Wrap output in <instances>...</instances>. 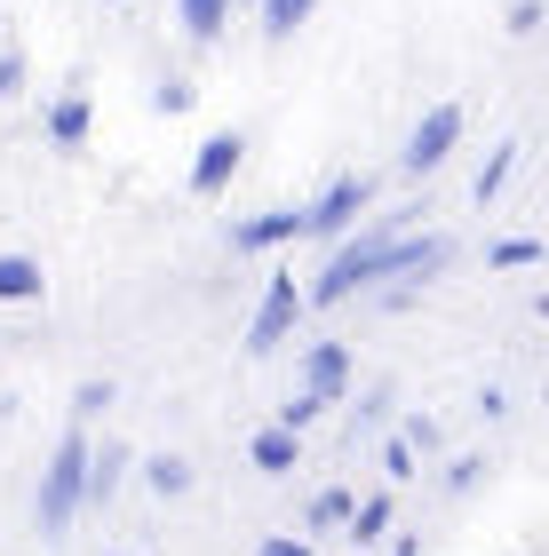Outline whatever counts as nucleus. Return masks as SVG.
Returning a JSON list of instances; mask_svg holds the SVG:
<instances>
[{"label": "nucleus", "mask_w": 549, "mask_h": 556, "mask_svg": "<svg viewBox=\"0 0 549 556\" xmlns=\"http://www.w3.org/2000/svg\"><path fill=\"white\" fill-rule=\"evenodd\" d=\"M303 390L335 406V397L351 390V350H342V342H311V350H303Z\"/></svg>", "instance_id": "obj_8"}, {"label": "nucleus", "mask_w": 549, "mask_h": 556, "mask_svg": "<svg viewBox=\"0 0 549 556\" xmlns=\"http://www.w3.org/2000/svg\"><path fill=\"white\" fill-rule=\"evenodd\" d=\"M311 9H319V0H263V33H271V40H287L295 24H311Z\"/></svg>", "instance_id": "obj_17"}, {"label": "nucleus", "mask_w": 549, "mask_h": 556, "mask_svg": "<svg viewBox=\"0 0 549 556\" xmlns=\"http://www.w3.org/2000/svg\"><path fill=\"white\" fill-rule=\"evenodd\" d=\"M526 263H541V239H502L494 247V270H526Z\"/></svg>", "instance_id": "obj_20"}, {"label": "nucleus", "mask_w": 549, "mask_h": 556, "mask_svg": "<svg viewBox=\"0 0 549 556\" xmlns=\"http://www.w3.org/2000/svg\"><path fill=\"white\" fill-rule=\"evenodd\" d=\"M176 16H184L191 40H215L223 24H232V0H176Z\"/></svg>", "instance_id": "obj_14"}, {"label": "nucleus", "mask_w": 549, "mask_h": 556, "mask_svg": "<svg viewBox=\"0 0 549 556\" xmlns=\"http://www.w3.org/2000/svg\"><path fill=\"white\" fill-rule=\"evenodd\" d=\"M510 33H541V0H517V9H510Z\"/></svg>", "instance_id": "obj_24"}, {"label": "nucleus", "mask_w": 549, "mask_h": 556, "mask_svg": "<svg viewBox=\"0 0 549 556\" xmlns=\"http://www.w3.org/2000/svg\"><path fill=\"white\" fill-rule=\"evenodd\" d=\"M454 143H462V104H431L414 119V136H407V175H431L454 160Z\"/></svg>", "instance_id": "obj_5"}, {"label": "nucleus", "mask_w": 549, "mask_h": 556, "mask_svg": "<svg viewBox=\"0 0 549 556\" xmlns=\"http://www.w3.org/2000/svg\"><path fill=\"white\" fill-rule=\"evenodd\" d=\"M40 263L33 255H0V302H40Z\"/></svg>", "instance_id": "obj_12"}, {"label": "nucleus", "mask_w": 549, "mask_h": 556, "mask_svg": "<svg viewBox=\"0 0 549 556\" xmlns=\"http://www.w3.org/2000/svg\"><path fill=\"white\" fill-rule=\"evenodd\" d=\"M383 533H390V493H366L359 509H351V541H359V548H374Z\"/></svg>", "instance_id": "obj_15"}, {"label": "nucleus", "mask_w": 549, "mask_h": 556, "mask_svg": "<svg viewBox=\"0 0 549 556\" xmlns=\"http://www.w3.org/2000/svg\"><path fill=\"white\" fill-rule=\"evenodd\" d=\"M16 88H24V64H16V56H0V96H16Z\"/></svg>", "instance_id": "obj_27"}, {"label": "nucleus", "mask_w": 549, "mask_h": 556, "mask_svg": "<svg viewBox=\"0 0 549 556\" xmlns=\"http://www.w3.org/2000/svg\"><path fill=\"white\" fill-rule=\"evenodd\" d=\"M366 207H374V175H335V184L311 199V239H335L342 247V239L359 231Z\"/></svg>", "instance_id": "obj_4"}, {"label": "nucleus", "mask_w": 549, "mask_h": 556, "mask_svg": "<svg viewBox=\"0 0 549 556\" xmlns=\"http://www.w3.org/2000/svg\"><path fill=\"white\" fill-rule=\"evenodd\" d=\"M144 485H152L160 501H176V493H191V462L184 453H152V462H144Z\"/></svg>", "instance_id": "obj_13"}, {"label": "nucleus", "mask_w": 549, "mask_h": 556, "mask_svg": "<svg viewBox=\"0 0 549 556\" xmlns=\"http://www.w3.org/2000/svg\"><path fill=\"white\" fill-rule=\"evenodd\" d=\"M446 263H454V239H398V223H366V231H351L327 255V270L311 278V302H351L366 287H383V278H407V287H422V278H438ZM398 287V294H407Z\"/></svg>", "instance_id": "obj_1"}, {"label": "nucleus", "mask_w": 549, "mask_h": 556, "mask_svg": "<svg viewBox=\"0 0 549 556\" xmlns=\"http://www.w3.org/2000/svg\"><path fill=\"white\" fill-rule=\"evenodd\" d=\"M104 406H112V382H80V390H72V414H80V421H96Z\"/></svg>", "instance_id": "obj_22"}, {"label": "nucleus", "mask_w": 549, "mask_h": 556, "mask_svg": "<svg viewBox=\"0 0 549 556\" xmlns=\"http://www.w3.org/2000/svg\"><path fill=\"white\" fill-rule=\"evenodd\" d=\"M398 438H407L414 453H431V445H438V421H431V414H407V429H398Z\"/></svg>", "instance_id": "obj_23"}, {"label": "nucleus", "mask_w": 549, "mask_h": 556, "mask_svg": "<svg viewBox=\"0 0 549 556\" xmlns=\"http://www.w3.org/2000/svg\"><path fill=\"white\" fill-rule=\"evenodd\" d=\"M303 231H311V207H263V215H247L239 231H232V247H239V255H263V247L303 239Z\"/></svg>", "instance_id": "obj_7"}, {"label": "nucleus", "mask_w": 549, "mask_h": 556, "mask_svg": "<svg viewBox=\"0 0 549 556\" xmlns=\"http://www.w3.org/2000/svg\"><path fill=\"white\" fill-rule=\"evenodd\" d=\"M160 112H191V80H167L160 88Z\"/></svg>", "instance_id": "obj_25"}, {"label": "nucleus", "mask_w": 549, "mask_h": 556, "mask_svg": "<svg viewBox=\"0 0 549 556\" xmlns=\"http://www.w3.org/2000/svg\"><path fill=\"white\" fill-rule=\"evenodd\" d=\"M383 469H390V485H414V477H422V469H414V445H407V438H390V445H383Z\"/></svg>", "instance_id": "obj_21"}, {"label": "nucleus", "mask_w": 549, "mask_h": 556, "mask_svg": "<svg viewBox=\"0 0 549 556\" xmlns=\"http://www.w3.org/2000/svg\"><path fill=\"white\" fill-rule=\"evenodd\" d=\"M510 167H517V143H502V151H494V160L478 167V199H494V191H502V184H510Z\"/></svg>", "instance_id": "obj_19"}, {"label": "nucleus", "mask_w": 549, "mask_h": 556, "mask_svg": "<svg viewBox=\"0 0 549 556\" xmlns=\"http://www.w3.org/2000/svg\"><path fill=\"white\" fill-rule=\"evenodd\" d=\"M128 469H136V453H128V445H104V453L88 462V501H112V493H120V477H128Z\"/></svg>", "instance_id": "obj_11"}, {"label": "nucleus", "mask_w": 549, "mask_h": 556, "mask_svg": "<svg viewBox=\"0 0 549 556\" xmlns=\"http://www.w3.org/2000/svg\"><path fill=\"white\" fill-rule=\"evenodd\" d=\"M390 556H422V548H414V541H398V548H390Z\"/></svg>", "instance_id": "obj_28"}, {"label": "nucleus", "mask_w": 549, "mask_h": 556, "mask_svg": "<svg viewBox=\"0 0 549 556\" xmlns=\"http://www.w3.org/2000/svg\"><path fill=\"white\" fill-rule=\"evenodd\" d=\"M255 556H311V541H287V533H271V541H263Z\"/></svg>", "instance_id": "obj_26"}, {"label": "nucleus", "mask_w": 549, "mask_h": 556, "mask_svg": "<svg viewBox=\"0 0 549 556\" xmlns=\"http://www.w3.org/2000/svg\"><path fill=\"white\" fill-rule=\"evenodd\" d=\"M311 311V287H295V270H279L263 287V302H255V326H247V350H255V358H271V350H279L287 334H295V318Z\"/></svg>", "instance_id": "obj_3"}, {"label": "nucleus", "mask_w": 549, "mask_h": 556, "mask_svg": "<svg viewBox=\"0 0 549 556\" xmlns=\"http://www.w3.org/2000/svg\"><path fill=\"white\" fill-rule=\"evenodd\" d=\"M239 160H247V136H239V128L208 136V143H199V160H191V199H215V191L239 175Z\"/></svg>", "instance_id": "obj_6"}, {"label": "nucleus", "mask_w": 549, "mask_h": 556, "mask_svg": "<svg viewBox=\"0 0 549 556\" xmlns=\"http://www.w3.org/2000/svg\"><path fill=\"white\" fill-rule=\"evenodd\" d=\"M351 509H359V501L342 493V485H327V493H311V533H335V525H351Z\"/></svg>", "instance_id": "obj_16"}, {"label": "nucleus", "mask_w": 549, "mask_h": 556, "mask_svg": "<svg viewBox=\"0 0 549 556\" xmlns=\"http://www.w3.org/2000/svg\"><path fill=\"white\" fill-rule=\"evenodd\" d=\"M247 462H255V469H271V477H287V469H295V429H279V421H271V429H255Z\"/></svg>", "instance_id": "obj_10"}, {"label": "nucleus", "mask_w": 549, "mask_h": 556, "mask_svg": "<svg viewBox=\"0 0 549 556\" xmlns=\"http://www.w3.org/2000/svg\"><path fill=\"white\" fill-rule=\"evenodd\" d=\"M88 462H96V445L80 438V429H72L57 453H48V469H40V509H33L48 541H57L64 525L80 517V501H88Z\"/></svg>", "instance_id": "obj_2"}, {"label": "nucleus", "mask_w": 549, "mask_h": 556, "mask_svg": "<svg viewBox=\"0 0 549 556\" xmlns=\"http://www.w3.org/2000/svg\"><path fill=\"white\" fill-rule=\"evenodd\" d=\"M319 414H327V397H311V390H295V397H287V406H279V429H295V438H303V429H311Z\"/></svg>", "instance_id": "obj_18"}, {"label": "nucleus", "mask_w": 549, "mask_h": 556, "mask_svg": "<svg viewBox=\"0 0 549 556\" xmlns=\"http://www.w3.org/2000/svg\"><path fill=\"white\" fill-rule=\"evenodd\" d=\"M48 136L64 151H80L88 143V96H57V104H48Z\"/></svg>", "instance_id": "obj_9"}]
</instances>
